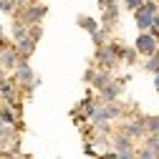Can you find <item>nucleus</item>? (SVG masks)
Segmentation results:
<instances>
[{"label": "nucleus", "mask_w": 159, "mask_h": 159, "mask_svg": "<svg viewBox=\"0 0 159 159\" xmlns=\"http://www.w3.org/2000/svg\"><path fill=\"white\" fill-rule=\"evenodd\" d=\"M152 20H154V8H152V5H147V8H142V10L136 13V23L142 25V28L152 25Z\"/></svg>", "instance_id": "f257e3e1"}, {"label": "nucleus", "mask_w": 159, "mask_h": 159, "mask_svg": "<svg viewBox=\"0 0 159 159\" xmlns=\"http://www.w3.org/2000/svg\"><path fill=\"white\" fill-rule=\"evenodd\" d=\"M136 48L142 51V53H152L157 48V41H154L152 35H142V38H139V43H136Z\"/></svg>", "instance_id": "f03ea898"}, {"label": "nucleus", "mask_w": 159, "mask_h": 159, "mask_svg": "<svg viewBox=\"0 0 159 159\" xmlns=\"http://www.w3.org/2000/svg\"><path fill=\"white\" fill-rule=\"evenodd\" d=\"M126 3H129L131 8H136V5H142V0H126Z\"/></svg>", "instance_id": "7ed1b4c3"}, {"label": "nucleus", "mask_w": 159, "mask_h": 159, "mask_svg": "<svg viewBox=\"0 0 159 159\" xmlns=\"http://www.w3.org/2000/svg\"><path fill=\"white\" fill-rule=\"evenodd\" d=\"M157 86H159V78H157Z\"/></svg>", "instance_id": "20e7f679"}]
</instances>
